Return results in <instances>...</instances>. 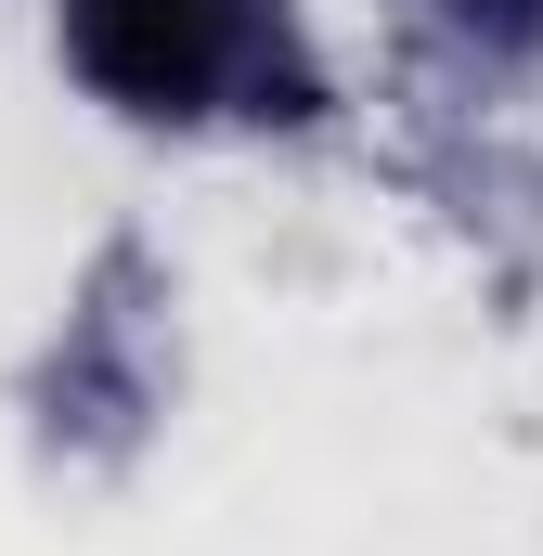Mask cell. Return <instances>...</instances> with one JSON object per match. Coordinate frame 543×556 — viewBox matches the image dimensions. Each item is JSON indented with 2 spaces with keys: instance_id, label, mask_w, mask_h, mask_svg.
Segmentation results:
<instances>
[{
  "instance_id": "cell-1",
  "label": "cell",
  "mask_w": 543,
  "mask_h": 556,
  "mask_svg": "<svg viewBox=\"0 0 543 556\" xmlns=\"http://www.w3.org/2000/svg\"><path fill=\"white\" fill-rule=\"evenodd\" d=\"M78 65L142 117H207L247 91H298L272 0H78Z\"/></svg>"
},
{
  "instance_id": "cell-2",
  "label": "cell",
  "mask_w": 543,
  "mask_h": 556,
  "mask_svg": "<svg viewBox=\"0 0 543 556\" xmlns=\"http://www.w3.org/2000/svg\"><path fill=\"white\" fill-rule=\"evenodd\" d=\"M466 13H492V26H531V13H543V0H466Z\"/></svg>"
}]
</instances>
